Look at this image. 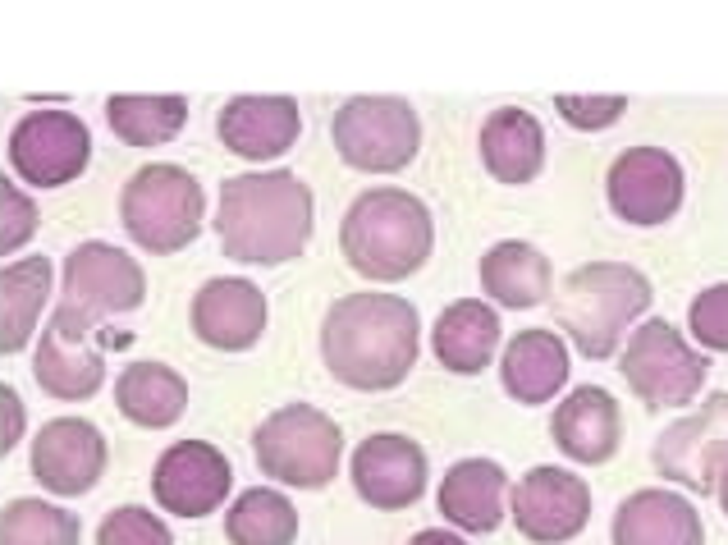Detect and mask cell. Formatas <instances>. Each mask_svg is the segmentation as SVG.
Returning a JSON list of instances; mask_svg holds the SVG:
<instances>
[{
    "instance_id": "6da1fadb",
    "label": "cell",
    "mask_w": 728,
    "mask_h": 545,
    "mask_svg": "<svg viewBox=\"0 0 728 545\" xmlns=\"http://www.w3.org/2000/svg\"><path fill=\"white\" fill-rule=\"evenodd\" d=\"M422 349L417 307L399 294H344L321 321V358L339 385L381 394L403 385Z\"/></svg>"
},
{
    "instance_id": "7a4b0ae2",
    "label": "cell",
    "mask_w": 728,
    "mask_h": 545,
    "mask_svg": "<svg viewBox=\"0 0 728 545\" xmlns=\"http://www.w3.org/2000/svg\"><path fill=\"white\" fill-rule=\"evenodd\" d=\"M216 239L243 266H284L312 239V188L294 170H248L220 184Z\"/></svg>"
},
{
    "instance_id": "3957f363",
    "label": "cell",
    "mask_w": 728,
    "mask_h": 545,
    "mask_svg": "<svg viewBox=\"0 0 728 545\" xmlns=\"http://www.w3.org/2000/svg\"><path fill=\"white\" fill-rule=\"evenodd\" d=\"M344 262L367 280H408L435 248V220L408 188H367L348 202L339 225Z\"/></svg>"
},
{
    "instance_id": "277c9868",
    "label": "cell",
    "mask_w": 728,
    "mask_h": 545,
    "mask_svg": "<svg viewBox=\"0 0 728 545\" xmlns=\"http://www.w3.org/2000/svg\"><path fill=\"white\" fill-rule=\"evenodd\" d=\"M555 321L591 362L614 358L637 321L651 312V280L628 262H587L568 271L550 294Z\"/></svg>"
},
{
    "instance_id": "5b68a950",
    "label": "cell",
    "mask_w": 728,
    "mask_h": 545,
    "mask_svg": "<svg viewBox=\"0 0 728 545\" xmlns=\"http://www.w3.org/2000/svg\"><path fill=\"white\" fill-rule=\"evenodd\" d=\"M142 298H147V275H142V266L133 262L129 252L115 248V243L87 239L65 257L60 307L51 312V326L87 339L106 321L138 312Z\"/></svg>"
},
{
    "instance_id": "8992f818",
    "label": "cell",
    "mask_w": 728,
    "mask_h": 545,
    "mask_svg": "<svg viewBox=\"0 0 728 545\" xmlns=\"http://www.w3.org/2000/svg\"><path fill=\"white\" fill-rule=\"evenodd\" d=\"M252 458L280 486L294 491H326L339 477L344 431L316 404H284L252 431Z\"/></svg>"
},
{
    "instance_id": "52a82bcc",
    "label": "cell",
    "mask_w": 728,
    "mask_h": 545,
    "mask_svg": "<svg viewBox=\"0 0 728 545\" xmlns=\"http://www.w3.org/2000/svg\"><path fill=\"white\" fill-rule=\"evenodd\" d=\"M202 211H207L202 184L193 179V170L170 161L142 165L120 188L124 234L142 252H156V257L188 248L197 239V229H202Z\"/></svg>"
},
{
    "instance_id": "ba28073f",
    "label": "cell",
    "mask_w": 728,
    "mask_h": 545,
    "mask_svg": "<svg viewBox=\"0 0 728 545\" xmlns=\"http://www.w3.org/2000/svg\"><path fill=\"white\" fill-rule=\"evenodd\" d=\"M619 371L646 408H683L701 394L710 362L701 349L687 344L678 326H669L664 317H646L623 339Z\"/></svg>"
},
{
    "instance_id": "9c48e42d",
    "label": "cell",
    "mask_w": 728,
    "mask_h": 545,
    "mask_svg": "<svg viewBox=\"0 0 728 545\" xmlns=\"http://www.w3.org/2000/svg\"><path fill=\"white\" fill-rule=\"evenodd\" d=\"M335 152L362 175H394L413 165L422 147V120L403 97H348L335 110Z\"/></svg>"
},
{
    "instance_id": "30bf717a",
    "label": "cell",
    "mask_w": 728,
    "mask_h": 545,
    "mask_svg": "<svg viewBox=\"0 0 728 545\" xmlns=\"http://www.w3.org/2000/svg\"><path fill=\"white\" fill-rule=\"evenodd\" d=\"M92 161V133L65 106L28 110L10 129V170L33 188H65Z\"/></svg>"
},
{
    "instance_id": "8fae6325",
    "label": "cell",
    "mask_w": 728,
    "mask_h": 545,
    "mask_svg": "<svg viewBox=\"0 0 728 545\" xmlns=\"http://www.w3.org/2000/svg\"><path fill=\"white\" fill-rule=\"evenodd\" d=\"M651 463L664 481L692 495H715V477L728 463V394H710L696 413L669 422L655 436Z\"/></svg>"
},
{
    "instance_id": "7c38bea8",
    "label": "cell",
    "mask_w": 728,
    "mask_h": 545,
    "mask_svg": "<svg viewBox=\"0 0 728 545\" xmlns=\"http://www.w3.org/2000/svg\"><path fill=\"white\" fill-rule=\"evenodd\" d=\"M683 193V165L664 147H628V152L614 156L605 175L609 211L637 229H655L664 220H674L678 207H683Z\"/></svg>"
},
{
    "instance_id": "4fadbf2b",
    "label": "cell",
    "mask_w": 728,
    "mask_h": 545,
    "mask_svg": "<svg viewBox=\"0 0 728 545\" xmlns=\"http://www.w3.org/2000/svg\"><path fill=\"white\" fill-rule=\"evenodd\" d=\"M513 527L532 545H564L591 523V486L568 468H532L509 491Z\"/></svg>"
},
{
    "instance_id": "5bb4252c",
    "label": "cell",
    "mask_w": 728,
    "mask_h": 545,
    "mask_svg": "<svg viewBox=\"0 0 728 545\" xmlns=\"http://www.w3.org/2000/svg\"><path fill=\"white\" fill-rule=\"evenodd\" d=\"M234 468L207 440H174L152 468V495L174 518H207L229 500Z\"/></svg>"
},
{
    "instance_id": "9a60e30c",
    "label": "cell",
    "mask_w": 728,
    "mask_h": 545,
    "mask_svg": "<svg viewBox=\"0 0 728 545\" xmlns=\"http://www.w3.org/2000/svg\"><path fill=\"white\" fill-rule=\"evenodd\" d=\"M348 472H353V491L371 504V509H408V504L422 500L426 491V454L413 436H399V431H376L367 436L353 458H348Z\"/></svg>"
},
{
    "instance_id": "2e32d148",
    "label": "cell",
    "mask_w": 728,
    "mask_h": 545,
    "mask_svg": "<svg viewBox=\"0 0 728 545\" xmlns=\"http://www.w3.org/2000/svg\"><path fill=\"white\" fill-rule=\"evenodd\" d=\"M188 321H193V335L220 353H243L252 349L261 335H266V321H271V303L252 280L243 275H216L193 294L188 307Z\"/></svg>"
},
{
    "instance_id": "e0dca14e",
    "label": "cell",
    "mask_w": 728,
    "mask_h": 545,
    "mask_svg": "<svg viewBox=\"0 0 728 545\" xmlns=\"http://www.w3.org/2000/svg\"><path fill=\"white\" fill-rule=\"evenodd\" d=\"M28 468L46 495H87L106 472V436L87 417H55L37 431Z\"/></svg>"
},
{
    "instance_id": "ac0fdd59",
    "label": "cell",
    "mask_w": 728,
    "mask_h": 545,
    "mask_svg": "<svg viewBox=\"0 0 728 545\" xmlns=\"http://www.w3.org/2000/svg\"><path fill=\"white\" fill-rule=\"evenodd\" d=\"M550 436H555L559 454L582 463V468H600L619 454L623 445V408L619 399L600 385H577L559 399L555 417H550Z\"/></svg>"
},
{
    "instance_id": "d6986e66",
    "label": "cell",
    "mask_w": 728,
    "mask_h": 545,
    "mask_svg": "<svg viewBox=\"0 0 728 545\" xmlns=\"http://www.w3.org/2000/svg\"><path fill=\"white\" fill-rule=\"evenodd\" d=\"M303 110L294 97H234L220 106L216 133L243 161H280L298 142Z\"/></svg>"
},
{
    "instance_id": "ffe728a7",
    "label": "cell",
    "mask_w": 728,
    "mask_h": 545,
    "mask_svg": "<svg viewBox=\"0 0 728 545\" xmlns=\"http://www.w3.org/2000/svg\"><path fill=\"white\" fill-rule=\"evenodd\" d=\"M440 513L454 532L490 536L504 523L509 504V472L495 458H458L454 468L440 477Z\"/></svg>"
},
{
    "instance_id": "44dd1931",
    "label": "cell",
    "mask_w": 728,
    "mask_h": 545,
    "mask_svg": "<svg viewBox=\"0 0 728 545\" xmlns=\"http://www.w3.org/2000/svg\"><path fill=\"white\" fill-rule=\"evenodd\" d=\"M614 545H706V523L687 495L678 491H632L628 500L614 509V527H609Z\"/></svg>"
},
{
    "instance_id": "7402d4cb",
    "label": "cell",
    "mask_w": 728,
    "mask_h": 545,
    "mask_svg": "<svg viewBox=\"0 0 728 545\" xmlns=\"http://www.w3.org/2000/svg\"><path fill=\"white\" fill-rule=\"evenodd\" d=\"M500 381L518 404H550L568 385V344L555 330H518L500 358Z\"/></svg>"
},
{
    "instance_id": "603a6c76",
    "label": "cell",
    "mask_w": 728,
    "mask_h": 545,
    "mask_svg": "<svg viewBox=\"0 0 728 545\" xmlns=\"http://www.w3.org/2000/svg\"><path fill=\"white\" fill-rule=\"evenodd\" d=\"M435 362L454 376H477L490 367L495 349H500V312L481 298H458L440 312L431 330Z\"/></svg>"
},
{
    "instance_id": "cb8c5ba5",
    "label": "cell",
    "mask_w": 728,
    "mask_h": 545,
    "mask_svg": "<svg viewBox=\"0 0 728 545\" xmlns=\"http://www.w3.org/2000/svg\"><path fill=\"white\" fill-rule=\"evenodd\" d=\"M481 165L500 184H532L545 165V129L532 110L500 106L481 124Z\"/></svg>"
},
{
    "instance_id": "d4e9b609",
    "label": "cell",
    "mask_w": 728,
    "mask_h": 545,
    "mask_svg": "<svg viewBox=\"0 0 728 545\" xmlns=\"http://www.w3.org/2000/svg\"><path fill=\"white\" fill-rule=\"evenodd\" d=\"M481 289H486L490 303L500 307H541L555 294V271H550V257L541 248L522 239H504L495 248H486L481 257Z\"/></svg>"
},
{
    "instance_id": "484cf974",
    "label": "cell",
    "mask_w": 728,
    "mask_h": 545,
    "mask_svg": "<svg viewBox=\"0 0 728 545\" xmlns=\"http://www.w3.org/2000/svg\"><path fill=\"white\" fill-rule=\"evenodd\" d=\"M87 339L65 335L60 326L46 321L42 339H37V349H33V376L51 399H92V394L101 390V381H106V358H101V349H92Z\"/></svg>"
},
{
    "instance_id": "4316f807",
    "label": "cell",
    "mask_w": 728,
    "mask_h": 545,
    "mask_svg": "<svg viewBox=\"0 0 728 545\" xmlns=\"http://www.w3.org/2000/svg\"><path fill=\"white\" fill-rule=\"evenodd\" d=\"M115 408L129 417L133 426H147V431H165L184 417L188 408V381L170 362L142 358L129 362L115 381Z\"/></svg>"
},
{
    "instance_id": "83f0119b",
    "label": "cell",
    "mask_w": 728,
    "mask_h": 545,
    "mask_svg": "<svg viewBox=\"0 0 728 545\" xmlns=\"http://www.w3.org/2000/svg\"><path fill=\"white\" fill-rule=\"evenodd\" d=\"M51 280V257L5 262V271H0V353L28 349V339L46 312V298H51Z\"/></svg>"
},
{
    "instance_id": "f1b7e54d",
    "label": "cell",
    "mask_w": 728,
    "mask_h": 545,
    "mask_svg": "<svg viewBox=\"0 0 728 545\" xmlns=\"http://www.w3.org/2000/svg\"><path fill=\"white\" fill-rule=\"evenodd\" d=\"M188 120V101L165 92V97H110L106 124L110 133L129 147H161L174 142Z\"/></svg>"
},
{
    "instance_id": "f546056e",
    "label": "cell",
    "mask_w": 728,
    "mask_h": 545,
    "mask_svg": "<svg viewBox=\"0 0 728 545\" xmlns=\"http://www.w3.org/2000/svg\"><path fill=\"white\" fill-rule=\"evenodd\" d=\"M229 545H294L298 541V509L289 504V495L252 486L239 500L229 504L225 518Z\"/></svg>"
},
{
    "instance_id": "4dcf8cb0",
    "label": "cell",
    "mask_w": 728,
    "mask_h": 545,
    "mask_svg": "<svg viewBox=\"0 0 728 545\" xmlns=\"http://www.w3.org/2000/svg\"><path fill=\"white\" fill-rule=\"evenodd\" d=\"M83 527L69 509L46 500H10L0 513V545H78Z\"/></svg>"
},
{
    "instance_id": "1f68e13d",
    "label": "cell",
    "mask_w": 728,
    "mask_h": 545,
    "mask_svg": "<svg viewBox=\"0 0 728 545\" xmlns=\"http://www.w3.org/2000/svg\"><path fill=\"white\" fill-rule=\"evenodd\" d=\"M97 545H174L170 527L142 504H120L110 509L97 527Z\"/></svg>"
},
{
    "instance_id": "d6a6232c",
    "label": "cell",
    "mask_w": 728,
    "mask_h": 545,
    "mask_svg": "<svg viewBox=\"0 0 728 545\" xmlns=\"http://www.w3.org/2000/svg\"><path fill=\"white\" fill-rule=\"evenodd\" d=\"M687 326L692 339L710 353H728V284H710L687 307Z\"/></svg>"
},
{
    "instance_id": "836d02e7",
    "label": "cell",
    "mask_w": 728,
    "mask_h": 545,
    "mask_svg": "<svg viewBox=\"0 0 728 545\" xmlns=\"http://www.w3.org/2000/svg\"><path fill=\"white\" fill-rule=\"evenodd\" d=\"M33 234H37V202L5 175L0 179V252L14 257Z\"/></svg>"
},
{
    "instance_id": "e575fe53",
    "label": "cell",
    "mask_w": 728,
    "mask_h": 545,
    "mask_svg": "<svg viewBox=\"0 0 728 545\" xmlns=\"http://www.w3.org/2000/svg\"><path fill=\"white\" fill-rule=\"evenodd\" d=\"M555 110L573 124V129L600 133L628 110V97H555Z\"/></svg>"
},
{
    "instance_id": "d590c367",
    "label": "cell",
    "mask_w": 728,
    "mask_h": 545,
    "mask_svg": "<svg viewBox=\"0 0 728 545\" xmlns=\"http://www.w3.org/2000/svg\"><path fill=\"white\" fill-rule=\"evenodd\" d=\"M0 417H5V422H0V454H10V449L23 440V417H28L14 385H0Z\"/></svg>"
},
{
    "instance_id": "8d00e7d4",
    "label": "cell",
    "mask_w": 728,
    "mask_h": 545,
    "mask_svg": "<svg viewBox=\"0 0 728 545\" xmlns=\"http://www.w3.org/2000/svg\"><path fill=\"white\" fill-rule=\"evenodd\" d=\"M408 545H468L458 532H440V527H431V532H417Z\"/></svg>"
},
{
    "instance_id": "74e56055",
    "label": "cell",
    "mask_w": 728,
    "mask_h": 545,
    "mask_svg": "<svg viewBox=\"0 0 728 545\" xmlns=\"http://www.w3.org/2000/svg\"><path fill=\"white\" fill-rule=\"evenodd\" d=\"M715 500H719V509H724V518H728V463L719 468V477H715Z\"/></svg>"
}]
</instances>
